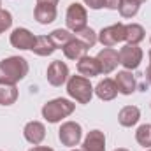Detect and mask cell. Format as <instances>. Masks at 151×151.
I'll return each instance as SVG.
<instances>
[{
  "label": "cell",
  "mask_w": 151,
  "mask_h": 151,
  "mask_svg": "<svg viewBox=\"0 0 151 151\" xmlns=\"http://www.w3.org/2000/svg\"><path fill=\"white\" fill-rule=\"evenodd\" d=\"M28 74V62L23 56H9L0 62V83L16 84Z\"/></svg>",
  "instance_id": "cell-1"
},
{
  "label": "cell",
  "mask_w": 151,
  "mask_h": 151,
  "mask_svg": "<svg viewBox=\"0 0 151 151\" xmlns=\"http://www.w3.org/2000/svg\"><path fill=\"white\" fill-rule=\"evenodd\" d=\"M76 109V104L69 99H53L49 102L44 104L42 107V118L47 121V123H58L62 121L63 118L70 116Z\"/></svg>",
  "instance_id": "cell-2"
},
{
  "label": "cell",
  "mask_w": 151,
  "mask_h": 151,
  "mask_svg": "<svg viewBox=\"0 0 151 151\" xmlns=\"http://www.w3.org/2000/svg\"><path fill=\"white\" fill-rule=\"evenodd\" d=\"M93 86L88 77L84 76H70L67 81V93L70 99H74L79 104H90L93 97Z\"/></svg>",
  "instance_id": "cell-3"
},
{
  "label": "cell",
  "mask_w": 151,
  "mask_h": 151,
  "mask_svg": "<svg viewBox=\"0 0 151 151\" xmlns=\"http://www.w3.org/2000/svg\"><path fill=\"white\" fill-rule=\"evenodd\" d=\"M65 23H67V28L70 32H79L83 28H86L88 25V12H86V7L81 5V4H70L69 9H67V14H65Z\"/></svg>",
  "instance_id": "cell-4"
},
{
  "label": "cell",
  "mask_w": 151,
  "mask_h": 151,
  "mask_svg": "<svg viewBox=\"0 0 151 151\" xmlns=\"http://www.w3.org/2000/svg\"><path fill=\"white\" fill-rule=\"evenodd\" d=\"M119 63L127 69V70H135L141 62H142V49L137 46V44H125L119 51Z\"/></svg>",
  "instance_id": "cell-5"
},
{
  "label": "cell",
  "mask_w": 151,
  "mask_h": 151,
  "mask_svg": "<svg viewBox=\"0 0 151 151\" xmlns=\"http://www.w3.org/2000/svg\"><path fill=\"white\" fill-rule=\"evenodd\" d=\"M81 137H83V128L79 123L76 121H65L60 130H58V139L63 146L67 148H74L81 142Z\"/></svg>",
  "instance_id": "cell-6"
},
{
  "label": "cell",
  "mask_w": 151,
  "mask_h": 151,
  "mask_svg": "<svg viewBox=\"0 0 151 151\" xmlns=\"http://www.w3.org/2000/svg\"><path fill=\"white\" fill-rule=\"evenodd\" d=\"M97 37H99V42L104 47H113V46L125 40V25L123 23H114L111 27H106L97 34Z\"/></svg>",
  "instance_id": "cell-7"
},
{
  "label": "cell",
  "mask_w": 151,
  "mask_h": 151,
  "mask_svg": "<svg viewBox=\"0 0 151 151\" xmlns=\"http://www.w3.org/2000/svg\"><path fill=\"white\" fill-rule=\"evenodd\" d=\"M46 77H47V83L53 84V86H62L69 81V67L65 62L62 60H55L49 63L47 67V72H46Z\"/></svg>",
  "instance_id": "cell-8"
},
{
  "label": "cell",
  "mask_w": 151,
  "mask_h": 151,
  "mask_svg": "<svg viewBox=\"0 0 151 151\" xmlns=\"http://www.w3.org/2000/svg\"><path fill=\"white\" fill-rule=\"evenodd\" d=\"M35 37H37V35H34L28 28H16V30H12L9 40H11V46H12V47L25 51V49H32V47H34Z\"/></svg>",
  "instance_id": "cell-9"
},
{
  "label": "cell",
  "mask_w": 151,
  "mask_h": 151,
  "mask_svg": "<svg viewBox=\"0 0 151 151\" xmlns=\"http://www.w3.org/2000/svg\"><path fill=\"white\" fill-rule=\"evenodd\" d=\"M97 60L100 63L102 74H111L114 69L119 65V53L116 49H113V47H104L97 55Z\"/></svg>",
  "instance_id": "cell-10"
},
{
  "label": "cell",
  "mask_w": 151,
  "mask_h": 151,
  "mask_svg": "<svg viewBox=\"0 0 151 151\" xmlns=\"http://www.w3.org/2000/svg\"><path fill=\"white\" fill-rule=\"evenodd\" d=\"M23 135L30 144L39 146L46 137V127L40 121H28L25 125V128H23Z\"/></svg>",
  "instance_id": "cell-11"
},
{
  "label": "cell",
  "mask_w": 151,
  "mask_h": 151,
  "mask_svg": "<svg viewBox=\"0 0 151 151\" xmlns=\"http://www.w3.org/2000/svg\"><path fill=\"white\" fill-rule=\"evenodd\" d=\"M77 72L84 77H95V76L102 74V69H100V63L97 60V56H83L81 60H77Z\"/></svg>",
  "instance_id": "cell-12"
},
{
  "label": "cell",
  "mask_w": 151,
  "mask_h": 151,
  "mask_svg": "<svg viewBox=\"0 0 151 151\" xmlns=\"http://www.w3.org/2000/svg\"><path fill=\"white\" fill-rule=\"evenodd\" d=\"M114 83H116V86H118V91L123 93V95H132V93L135 91V86H137L135 77L132 76L130 70H121V72H118L116 77H114Z\"/></svg>",
  "instance_id": "cell-13"
},
{
  "label": "cell",
  "mask_w": 151,
  "mask_h": 151,
  "mask_svg": "<svg viewBox=\"0 0 151 151\" xmlns=\"http://www.w3.org/2000/svg\"><path fill=\"white\" fill-rule=\"evenodd\" d=\"M88 46L84 44V42H81L79 39H74L69 42V44H65L63 47H62V51H63V55H65V58H69V60H74V62H77V60H81L83 56H86V53H88Z\"/></svg>",
  "instance_id": "cell-14"
},
{
  "label": "cell",
  "mask_w": 151,
  "mask_h": 151,
  "mask_svg": "<svg viewBox=\"0 0 151 151\" xmlns=\"http://www.w3.org/2000/svg\"><path fill=\"white\" fill-rule=\"evenodd\" d=\"M83 151H106V135L100 130H91L84 137Z\"/></svg>",
  "instance_id": "cell-15"
},
{
  "label": "cell",
  "mask_w": 151,
  "mask_h": 151,
  "mask_svg": "<svg viewBox=\"0 0 151 151\" xmlns=\"http://www.w3.org/2000/svg\"><path fill=\"white\" fill-rule=\"evenodd\" d=\"M93 90H95V95H97L100 100H104V102L114 100L116 95L119 93V91H118V86H116V83H114V79H104V81H100V83L97 84V88H93Z\"/></svg>",
  "instance_id": "cell-16"
},
{
  "label": "cell",
  "mask_w": 151,
  "mask_h": 151,
  "mask_svg": "<svg viewBox=\"0 0 151 151\" xmlns=\"http://www.w3.org/2000/svg\"><path fill=\"white\" fill-rule=\"evenodd\" d=\"M34 16L40 25H49L56 19L58 16V11H56V5H49V4H37L35 5V11H34Z\"/></svg>",
  "instance_id": "cell-17"
},
{
  "label": "cell",
  "mask_w": 151,
  "mask_h": 151,
  "mask_svg": "<svg viewBox=\"0 0 151 151\" xmlns=\"http://www.w3.org/2000/svg\"><path fill=\"white\" fill-rule=\"evenodd\" d=\"M139 119H141V111H139V107H135V106H125V107L118 113V121H119V125L125 127V128H130V127L137 125Z\"/></svg>",
  "instance_id": "cell-18"
},
{
  "label": "cell",
  "mask_w": 151,
  "mask_h": 151,
  "mask_svg": "<svg viewBox=\"0 0 151 151\" xmlns=\"http://www.w3.org/2000/svg\"><path fill=\"white\" fill-rule=\"evenodd\" d=\"M32 51L35 55H39V56H49V55H53L56 51V46L53 44V40H51L49 35H37Z\"/></svg>",
  "instance_id": "cell-19"
},
{
  "label": "cell",
  "mask_w": 151,
  "mask_h": 151,
  "mask_svg": "<svg viewBox=\"0 0 151 151\" xmlns=\"http://www.w3.org/2000/svg\"><path fill=\"white\" fill-rule=\"evenodd\" d=\"M144 28L137 23H130V25H125V40L127 44H137L144 40Z\"/></svg>",
  "instance_id": "cell-20"
},
{
  "label": "cell",
  "mask_w": 151,
  "mask_h": 151,
  "mask_svg": "<svg viewBox=\"0 0 151 151\" xmlns=\"http://www.w3.org/2000/svg\"><path fill=\"white\" fill-rule=\"evenodd\" d=\"M18 100V88L16 84H4L0 83V106H12Z\"/></svg>",
  "instance_id": "cell-21"
},
{
  "label": "cell",
  "mask_w": 151,
  "mask_h": 151,
  "mask_svg": "<svg viewBox=\"0 0 151 151\" xmlns=\"http://www.w3.org/2000/svg\"><path fill=\"white\" fill-rule=\"evenodd\" d=\"M49 37L53 40V44L56 46V49H58V47L62 49L65 44H69V42L74 39V32L65 30V28H56V30H53V32L49 34Z\"/></svg>",
  "instance_id": "cell-22"
},
{
  "label": "cell",
  "mask_w": 151,
  "mask_h": 151,
  "mask_svg": "<svg viewBox=\"0 0 151 151\" xmlns=\"http://www.w3.org/2000/svg\"><path fill=\"white\" fill-rule=\"evenodd\" d=\"M76 39H79L81 42H84L90 49L99 42V37H97V32L95 30H91L90 27H86V28H83V30H79V32H76L74 34Z\"/></svg>",
  "instance_id": "cell-23"
},
{
  "label": "cell",
  "mask_w": 151,
  "mask_h": 151,
  "mask_svg": "<svg viewBox=\"0 0 151 151\" xmlns=\"http://www.w3.org/2000/svg\"><path fill=\"white\" fill-rule=\"evenodd\" d=\"M139 7H141V5H139L137 2H134V0H121L118 11H119L121 18H134V16L139 12Z\"/></svg>",
  "instance_id": "cell-24"
},
{
  "label": "cell",
  "mask_w": 151,
  "mask_h": 151,
  "mask_svg": "<svg viewBox=\"0 0 151 151\" xmlns=\"http://www.w3.org/2000/svg\"><path fill=\"white\" fill-rule=\"evenodd\" d=\"M135 141L144 148H151V125H141L137 128Z\"/></svg>",
  "instance_id": "cell-25"
},
{
  "label": "cell",
  "mask_w": 151,
  "mask_h": 151,
  "mask_svg": "<svg viewBox=\"0 0 151 151\" xmlns=\"http://www.w3.org/2000/svg\"><path fill=\"white\" fill-rule=\"evenodd\" d=\"M12 27V14L5 9H0V34L9 30Z\"/></svg>",
  "instance_id": "cell-26"
},
{
  "label": "cell",
  "mask_w": 151,
  "mask_h": 151,
  "mask_svg": "<svg viewBox=\"0 0 151 151\" xmlns=\"http://www.w3.org/2000/svg\"><path fill=\"white\" fill-rule=\"evenodd\" d=\"M84 4L93 11H99V9L104 7V0H84Z\"/></svg>",
  "instance_id": "cell-27"
},
{
  "label": "cell",
  "mask_w": 151,
  "mask_h": 151,
  "mask_svg": "<svg viewBox=\"0 0 151 151\" xmlns=\"http://www.w3.org/2000/svg\"><path fill=\"white\" fill-rule=\"evenodd\" d=\"M119 2L121 0H104V7L106 9H111V11H116L119 7Z\"/></svg>",
  "instance_id": "cell-28"
},
{
  "label": "cell",
  "mask_w": 151,
  "mask_h": 151,
  "mask_svg": "<svg viewBox=\"0 0 151 151\" xmlns=\"http://www.w3.org/2000/svg\"><path fill=\"white\" fill-rule=\"evenodd\" d=\"M30 151H55L53 148H47V146H35V148H32Z\"/></svg>",
  "instance_id": "cell-29"
},
{
  "label": "cell",
  "mask_w": 151,
  "mask_h": 151,
  "mask_svg": "<svg viewBox=\"0 0 151 151\" xmlns=\"http://www.w3.org/2000/svg\"><path fill=\"white\" fill-rule=\"evenodd\" d=\"M37 4H49V5H56L58 0H37Z\"/></svg>",
  "instance_id": "cell-30"
},
{
  "label": "cell",
  "mask_w": 151,
  "mask_h": 151,
  "mask_svg": "<svg viewBox=\"0 0 151 151\" xmlns=\"http://www.w3.org/2000/svg\"><path fill=\"white\" fill-rule=\"evenodd\" d=\"M146 81L151 84V63L148 65V69H146Z\"/></svg>",
  "instance_id": "cell-31"
},
{
  "label": "cell",
  "mask_w": 151,
  "mask_h": 151,
  "mask_svg": "<svg viewBox=\"0 0 151 151\" xmlns=\"http://www.w3.org/2000/svg\"><path fill=\"white\" fill-rule=\"evenodd\" d=\"M134 2H137V4H139V5H141V4H144V2H146V0H134Z\"/></svg>",
  "instance_id": "cell-32"
},
{
  "label": "cell",
  "mask_w": 151,
  "mask_h": 151,
  "mask_svg": "<svg viewBox=\"0 0 151 151\" xmlns=\"http://www.w3.org/2000/svg\"><path fill=\"white\" fill-rule=\"evenodd\" d=\"M114 151H128V150H125V148H118V150H114Z\"/></svg>",
  "instance_id": "cell-33"
},
{
  "label": "cell",
  "mask_w": 151,
  "mask_h": 151,
  "mask_svg": "<svg viewBox=\"0 0 151 151\" xmlns=\"http://www.w3.org/2000/svg\"><path fill=\"white\" fill-rule=\"evenodd\" d=\"M150 63H151V49H150Z\"/></svg>",
  "instance_id": "cell-34"
},
{
  "label": "cell",
  "mask_w": 151,
  "mask_h": 151,
  "mask_svg": "<svg viewBox=\"0 0 151 151\" xmlns=\"http://www.w3.org/2000/svg\"><path fill=\"white\" fill-rule=\"evenodd\" d=\"M0 9H2V0H0Z\"/></svg>",
  "instance_id": "cell-35"
},
{
  "label": "cell",
  "mask_w": 151,
  "mask_h": 151,
  "mask_svg": "<svg viewBox=\"0 0 151 151\" xmlns=\"http://www.w3.org/2000/svg\"><path fill=\"white\" fill-rule=\"evenodd\" d=\"M72 151H83V150H72Z\"/></svg>",
  "instance_id": "cell-36"
},
{
  "label": "cell",
  "mask_w": 151,
  "mask_h": 151,
  "mask_svg": "<svg viewBox=\"0 0 151 151\" xmlns=\"http://www.w3.org/2000/svg\"><path fill=\"white\" fill-rule=\"evenodd\" d=\"M148 151H151V148H150V150H148Z\"/></svg>",
  "instance_id": "cell-37"
},
{
  "label": "cell",
  "mask_w": 151,
  "mask_h": 151,
  "mask_svg": "<svg viewBox=\"0 0 151 151\" xmlns=\"http://www.w3.org/2000/svg\"><path fill=\"white\" fill-rule=\"evenodd\" d=\"M150 40H151V39H150Z\"/></svg>",
  "instance_id": "cell-38"
}]
</instances>
